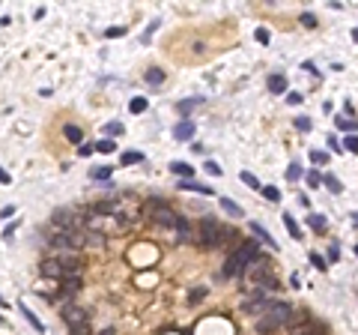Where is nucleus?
Instances as JSON below:
<instances>
[{
  "mask_svg": "<svg viewBox=\"0 0 358 335\" xmlns=\"http://www.w3.org/2000/svg\"><path fill=\"white\" fill-rule=\"evenodd\" d=\"M323 183L328 186V189H331V192H341V183H338V180H334L331 174H325V176H323Z\"/></svg>",
  "mask_w": 358,
  "mask_h": 335,
  "instance_id": "nucleus-31",
  "label": "nucleus"
},
{
  "mask_svg": "<svg viewBox=\"0 0 358 335\" xmlns=\"http://www.w3.org/2000/svg\"><path fill=\"white\" fill-rule=\"evenodd\" d=\"M176 230H179L182 237H188V222L182 219V215H176Z\"/></svg>",
  "mask_w": 358,
  "mask_h": 335,
  "instance_id": "nucleus-34",
  "label": "nucleus"
},
{
  "mask_svg": "<svg viewBox=\"0 0 358 335\" xmlns=\"http://www.w3.org/2000/svg\"><path fill=\"white\" fill-rule=\"evenodd\" d=\"M197 105H203V96H194V99H182L179 102V114H191Z\"/></svg>",
  "mask_w": 358,
  "mask_h": 335,
  "instance_id": "nucleus-15",
  "label": "nucleus"
},
{
  "mask_svg": "<svg viewBox=\"0 0 358 335\" xmlns=\"http://www.w3.org/2000/svg\"><path fill=\"white\" fill-rule=\"evenodd\" d=\"M352 39H355V42H358V30H352Z\"/></svg>",
  "mask_w": 358,
  "mask_h": 335,
  "instance_id": "nucleus-50",
  "label": "nucleus"
},
{
  "mask_svg": "<svg viewBox=\"0 0 358 335\" xmlns=\"http://www.w3.org/2000/svg\"><path fill=\"white\" fill-rule=\"evenodd\" d=\"M290 284H292V287H299V284H302V279H299V272H292V275H290Z\"/></svg>",
  "mask_w": 358,
  "mask_h": 335,
  "instance_id": "nucleus-47",
  "label": "nucleus"
},
{
  "mask_svg": "<svg viewBox=\"0 0 358 335\" xmlns=\"http://www.w3.org/2000/svg\"><path fill=\"white\" fill-rule=\"evenodd\" d=\"M63 318H66V323L72 326V329L87 323V314L81 311V308H75V305H66V308H63Z\"/></svg>",
  "mask_w": 358,
  "mask_h": 335,
  "instance_id": "nucleus-5",
  "label": "nucleus"
},
{
  "mask_svg": "<svg viewBox=\"0 0 358 335\" xmlns=\"http://www.w3.org/2000/svg\"><path fill=\"white\" fill-rule=\"evenodd\" d=\"M0 302H3V300H0Z\"/></svg>",
  "mask_w": 358,
  "mask_h": 335,
  "instance_id": "nucleus-52",
  "label": "nucleus"
},
{
  "mask_svg": "<svg viewBox=\"0 0 358 335\" xmlns=\"http://www.w3.org/2000/svg\"><path fill=\"white\" fill-rule=\"evenodd\" d=\"M221 210L227 212V215H233V219H242V215H245L242 207H239L236 201H230V198H221Z\"/></svg>",
  "mask_w": 358,
  "mask_h": 335,
  "instance_id": "nucleus-11",
  "label": "nucleus"
},
{
  "mask_svg": "<svg viewBox=\"0 0 358 335\" xmlns=\"http://www.w3.org/2000/svg\"><path fill=\"white\" fill-rule=\"evenodd\" d=\"M93 150H96V147H90V144H81V147H78V153H81V156H90Z\"/></svg>",
  "mask_w": 358,
  "mask_h": 335,
  "instance_id": "nucleus-44",
  "label": "nucleus"
},
{
  "mask_svg": "<svg viewBox=\"0 0 358 335\" xmlns=\"http://www.w3.org/2000/svg\"><path fill=\"white\" fill-rule=\"evenodd\" d=\"M281 326H284V323H281V320H275L272 314H269V318H263L260 323H257V332L266 335V332H275V329H281Z\"/></svg>",
  "mask_w": 358,
  "mask_h": 335,
  "instance_id": "nucleus-9",
  "label": "nucleus"
},
{
  "mask_svg": "<svg viewBox=\"0 0 358 335\" xmlns=\"http://www.w3.org/2000/svg\"><path fill=\"white\" fill-rule=\"evenodd\" d=\"M292 335H325V326L323 323H317V320H310V323H305V326H299Z\"/></svg>",
  "mask_w": 358,
  "mask_h": 335,
  "instance_id": "nucleus-10",
  "label": "nucleus"
},
{
  "mask_svg": "<svg viewBox=\"0 0 358 335\" xmlns=\"http://www.w3.org/2000/svg\"><path fill=\"white\" fill-rule=\"evenodd\" d=\"M102 335H114V329H104V332Z\"/></svg>",
  "mask_w": 358,
  "mask_h": 335,
  "instance_id": "nucleus-49",
  "label": "nucleus"
},
{
  "mask_svg": "<svg viewBox=\"0 0 358 335\" xmlns=\"http://www.w3.org/2000/svg\"><path fill=\"white\" fill-rule=\"evenodd\" d=\"M173 138H176V141H191V138H194V123H191V120L176 123V129H173Z\"/></svg>",
  "mask_w": 358,
  "mask_h": 335,
  "instance_id": "nucleus-6",
  "label": "nucleus"
},
{
  "mask_svg": "<svg viewBox=\"0 0 358 335\" xmlns=\"http://www.w3.org/2000/svg\"><path fill=\"white\" fill-rule=\"evenodd\" d=\"M299 176H302V168H299V165H296V162H292L290 168H287V180H292V183H296V180H299Z\"/></svg>",
  "mask_w": 358,
  "mask_h": 335,
  "instance_id": "nucleus-30",
  "label": "nucleus"
},
{
  "mask_svg": "<svg viewBox=\"0 0 358 335\" xmlns=\"http://www.w3.org/2000/svg\"><path fill=\"white\" fill-rule=\"evenodd\" d=\"M63 132H66V138H69V141H75V144H81V138H84V135H81V129H78V126H66V129H63Z\"/></svg>",
  "mask_w": 358,
  "mask_h": 335,
  "instance_id": "nucleus-23",
  "label": "nucleus"
},
{
  "mask_svg": "<svg viewBox=\"0 0 358 335\" xmlns=\"http://www.w3.org/2000/svg\"><path fill=\"white\" fill-rule=\"evenodd\" d=\"M352 219H355V225H358V212H352Z\"/></svg>",
  "mask_w": 358,
  "mask_h": 335,
  "instance_id": "nucleus-51",
  "label": "nucleus"
},
{
  "mask_svg": "<svg viewBox=\"0 0 358 335\" xmlns=\"http://www.w3.org/2000/svg\"><path fill=\"white\" fill-rule=\"evenodd\" d=\"M310 264L317 266V269H325V261L320 258V254H310Z\"/></svg>",
  "mask_w": 358,
  "mask_h": 335,
  "instance_id": "nucleus-41",
  "label": "nucleus"
},
{
  "mask_svg": "<svg viewBox=\"0 0 358 335\" xmlns=\"http://www.w3.org/2000/svg\"><path fill=\"white\" fill-rule=\"evenodd\" d=\"M257 251H260V246H257L254 240L242 243V246L227 258V264H224V275H227V279H233V275H239V272H245V269L251 266V258H257Z\"/></svg>",
  "mask_w": 358,
  "mask_h": 335,
  "instance_id": "nucleus-1",
  "label": "nucleus"
},
{
  "mask_svg": "<svg viewBox=\"0 0 358 335\" xmlns=\"http://www.w3.org/2000/svg\"><path fill=\"white\" fill-rule=\"evenodd\" d=\"M0 183H9V174H6L3 168H0Z\"/></svg>",
  "mask_w": 358,
  "mask_h": 335,
  "instance_id": "nucleus-48",
  "label": "nucleus"
},
{
  "mask_svg": "<svg viewBox=\"0 0 358 335\" xmlns=\"http://www.w3.org/2000/svg\"><path fill=\"white\" fill-rule=\"evenodd\" d=\"M260 192H263V198H266V201H275V204L281 201V192H278L275 186H266V189H260Z\"/></svg>",
  "mask_w": 358,
  "mask_h": 335,
  "instance_id": "nucleus-26",
  "label": "nucleus"
},
{
  "mask_svg": "<svg viewBox=\"0 0 358 335\" xmlns=\"http://www.w3.org/2000/svg\"><path fill=\"white\" fill-rule=\"evenodd\" d=\"M292 326V332L299 329V326H305V323H310V314H307L305 308H292V314H290V320H287Z\"/></svg>",
  "mask_w": 358,
  "mask_h": 335,
  "instance_id": "nucleus-8",
  "label": "nucleus"
},
{
  "mask_svg": "<svg viewBox=\"0 0 358 335\" xmlns=\"http://www.w3.org/2000/svg\"><path fill=\"white\" fill-rule=\"evenodd\" d=\"M242 183H245V186H251V189H260L257 176H254V174H248V171H242Z\"/></svg>",
  "mask_w": 358,
  "mask_h": 335,
  "instance_id": "nucleus-29",
  "label": "nucleus"
},
{
  "mask_svg": "<svg viewBox=\"0 0 358 335\" xmlns=\"http://www.w3.org/2000/svg\"><path fill=\"white\" fill-rule=\"evenodd\" d=\"M338 126H341V129H349V132H352V129H358L355 120H346V117H341V120H338Z\"/></svg>",
  "mask_w": 358,
  "mask_h": 335,
  "instance_id": "nucleus-37",
  "label": "nucleus"
},
{
  "mask_svg": "<svg viewBox=\"0 0 358 335\" xmlns=\"http://www.w3.org/2000/svg\"><path fill=\"white\" fill-rule=\"evenodd\" d=\"M0 215H3V219H12V215H15V207H3V212H0Z\"/></svg>",
  "mask_w": 358,
  "mask_h": 335,
  "instance_id": "nucleus-46",
  "label": "nucleus"
},
{
  "mask_svg": "<svg viewBox=\"0 0 358 335\" xmlns=\"http://www.w3.org/2000/svg\"><path fill=\"white\" fill-rule=\"evenodd\" d=\"M146 84H153V87H158V84H164V69H158V66H153V69L146 72Z\"/></svg>",
  "mask_w": 358,
  "mask_h": 335,
  "instance_id": "nucleus-16",
  "label": "nucleus"
},
{
  "mask_svg": "<svg viewBox=\"0 0 358 335\" xmlns=\"http://www.w3.org/2000/svg\"><path fill=\"white\" fill-rule=\"evenodd\" d=\"M302 99H305V96H302V93H290V96H287V102H290V105H299V102H302Z\"/></svg>",
  "mask_w": 358,
  "mask_h": 335,
  "instance_id": "nucleus-42",
  "label": "nucleus"
},
{
  "mask_svg": "<svg viewBox=\"0 0 358 335\" xmlns=\"http://www.w3.org/2000/svg\"><path fill=\"white\" fill-rule=\"evenodd\" d=\"M0 320H3V318H0Z\"/></svg>",
  "mask_w": 358,
  "mask_h": 335,
  "instance_id": "nucleus-53",
  "label": "nucleus"
},
{
  "mask_svg": "<svg viewBox=\"0 0 358 335\" xmlns=\"http://www.w3.org/2000/svg\"><path fill=\"white\" fill-rule=\"evenodd\" d=\"M251 230H254V233L260 237V240H263V243H269V246H275V251H278V243L272 240V233H269V230L263 228V225H257V222H254V225H251Z\"/></svg>",
  "mask_w": 358,
  "mask_h": 335,
  "instance_id": "nucleus-17",
  "label": "nucleus"
},
{
  "mask_svg": "<svg viewBox=\"0 0 358 335\" xmlns=\"http://www.w3.org/2000/svg\"><path fill=\"white\" fill-rule=\"evenodd\" d=\"M257 42H263V45H266V42H269V33H266V30H257Z\"/></svg>",
  "mask_w": 358,
  "mask_h": 335,
  "instance_id": "nucleus-45",
  "label": "nucleus"
},
{
  "mask_svg": "<svg viewBox=\"0 0 358 335\" xmlns=\"http://www.w3.org/2000/svg\"><path fill=\"white\" fill-rule=\"evenodd\" d=\"M227 237L233 240V233H230L227 228H221V225H218L215 219H203V222H200V240H203V246H206V248L221 246Z\"/></svg>",
  "mask_w": 358,
  "mask_h": 335,
  "instance_id": "nucleus-2",
  "label": "nucleus"
},
{
  "mask_svg": "<svg viewBox=\"0 0 358 335\" xmlns=\"http://www.w3.org/2000/svg\"><path fill=\"white\" fill-rule=\"evenodd\" d=\"M72 335H90V326H87V323H84V326H75Z\"/></svg>",
  "mask_w": 358,
  "mask_h": 335,
  "instance_id": "nucleus-43",
  "label": "nucleus"
},
{
  "mask_svg": "<svg viewBox=\"0 0 358 335\" xmlns=\"http://www.w3.org/2000/svg\"><path fill=\"white\" fill-rule=\"evenodd\" d=\"M307 183H310V186H320V183H323V176L317 174V171H310V174H307Z\"/></svg>",
  "mask_w": 358,
  "mask_h": 335,
  "instance_id": "nucleus-40",
  "label": "nucleus"
},
{
  "mask_svg": "<svg viewBox=\"0 0 358 335\" xmlns=\"http://www.w3.org/2000/svg\"><path fill=\"white\" fill-rule=\"evenodd\" d=\"M122 33H125L122 27H111V30H104V36H108V39H117V36H122Z\"/></svg>",
  "mask_w": 358,
  "mask_h": 335,
  "instance_id": "nucleus-39",
  "label": "nucleus"
},
{
  "mask_svg": "<svg viewBox=\"0 0 358 335\" xmlns=\"http://www.w3.org/2000/svg\"><path fill=\"white\" fill-rule=\"evenodd\" d=\"M296 129H299V132H307V129H310V117H299V120H296Z\"/></svg>",
  "mask_w": 358,
  "mask_h": 335,
  "instance_id": "nucleus-35",
  "label": "nucleus"
},
{
  "mask_svg": "<svg viewBox=\"0 0 358 335\" xmlns=\"http://www.w3.org/2000/svg\"><path fill=\"white\" fill-rule=\"evenodd\" d=\"M284 225H287V230H290L292 240H302V230H299V225H296V219H292V215H284Z\"/></svg>",
  "mask_w": 358,
  "mask_h": 335,
  "instance_id": "nucleus-19",
  "label": "nucleus"
},
{
  "mask_svg": "<svg viewBox=\"0 0 358 335\" xmlns=\"http://www.w3.org/2000/svg\"><path fill=\"white\" fill-rule=\"evenodd\" d=\"M150 212H153V219L158 225H173L176 228V219H173V212L161 204V201H150Z\"/></svg>",
  "mask_w": 358,
  "mask_h": 335,
  "instance_id": "nucleus-4",
  "label": "nucleus"
},
{
  "mask_svg": "<svg viewBox=\"0 0 358 335\" xmlns=\"http://www.w3.org/2000/svg\"><path fill=\"white\" fill-rule=\"evenodd\" d=\"M90 176H93V180H108V176H111V168H93Z\"/></svg>",
  "mask_w": 358,
  "mask_h": 335,
  "instance_id": "nucleus-28",
  "label": "nucleus"
},
{
  "mask_svg": "<svg viewBox=\"0 0 358 335\" xmlns=\"http://www.w3.org/2000/svg\"><path fill=\"white\" fill-rule=\"evenodd\" d=\"M96 150H99V153H114L117 144L111 141V138H102V141H96Z\"/></svg>",
  "mask_w": 358,
  "mask_h": 335,
  "instance_id": "nucleus-22",
  "label": "nucleus"
},
{
  "mask_svg": "<svg viewBox=\"0 0 358 335\" xmlns=\"http://www.w3.org/2000/svg\"><path fill=\"white\" fill-rule=\"evenodd\" d=\"M302 24H305V27H317V15L305 12V15H302Z\"/></svg>",
  "mask_w": 358,
  "mask_h": 335,
  "instance_id": "nucleus-38",
  "label": "nucleus"
},
{
  "mask_svg": "<svg viewBox=\"0 0 358 335\" xmlns=\"http://www.w3.org/2000/svg\"><path fill=\"white\" fill-rule=\"evenodd\" d=\"M179 189H185V192H197V194H215L209 186H197V183H191V180H182V183H179Z\"/></svg>",
  "mask_w": 358,
  "mask_h": 335,
  "instance_id": "nucleus-14",
  "label": "nucleus"
},
{
  "mask_svg": "<svg viewBox=\"0 0 358 335\" xmlns=\"http://www.w3.org/2000/svg\"><path fill=\"white\" fill-rule=\"evenodd\" d=\"M307 222H310V228H313V230H320V233H323V230L328 228V222H325V215H310Z\"/></svg>",
  "mask_w": 358,
  "mask_h": 335,
  "instance_id": "nucleus-20",
  "label": "nucleus"
},
{
  "mask_svg": "<svg viewBox=\"0 0 358 335\" xmlns=\"http://www.w3.org/2000/svg\"><path fill=\"white\" fill-rule=\"evenodd\" d=\"M203 168H206V171H209V174H212V176H218V174H221V165H218V162H212V159L206 162Z\"/></svg>",
  "mask_w": 358,
  "mask_h": 335,
  "instance_id": "nucleus-33",
  "label": "nucleus"
},
{
  "mask_svg": "<svg viewBox=\"0 0 358 335\" xmlns=\"http://www.w3.org/2000/svg\"><path fill=\"white\" fill-rule=\"evenodd\" d=\"M129 111H132V114H143V111H146V99H140V96L132 99V102H129Z\"/></svg>",
  "mask_w": 358,
  "mask_h": 335,
  "instance_id": "nucleus-21",
  "label": "nucleus"
},
{
  "mask_svg": "<svg viewBox=\"0 0 358 335\" xmlns=\"http://www.w3.org/2000/svg\"><path fill=\"white\" fill-rule=\"evenodd\" d=\"M60 287H63V293H78L81 290V279L78 275H69V279L60 282Z\"/></svg>",
  "mask_w": 358,
  "mask_h": 335,
  "instance_id": "nucleus-13",
  "label": "nucleus"
},
{
  "mask_svg": "<svg viewBox=\"0 0 358 335\" xmlns=\"http://www.w3.org/2000/svg\"><path fill=\"white\" fill-rule=\"evenodd\" d=\"M54 225L63 230V233H72V237H78V228H81V219H75L69 210H57L54 212Z\"/></svg>",
  "mask_w": 358,
  "mask_h": 335,
  "instance_id": "nucleus-3",
  "label": "nucleus"
},
{
  "mask_svg": "<svg viewBox=\"0 0 358 335\" xmlns=\"http://www.w3.org/2000/svg\"><path fill=\"white\" fill-rule=\"evenodd\" d=\"M135 162H143V153H135V150L122 153V165H135Z\"/></svg>",
  "mask_w": 358,
  "mask_h": 335,
  "instance_id": "nucleus-25",
  "label": "nucleus"
},
{
  "mask_svg": "<svg viewBox=\"0 0 358 335\" xmlns=\"http://www.w3.org/2000/svg\"><path fill=\"white\" fill-rule=\"evenodd\" d=\"M343 144H346V150H349V153H358V138H355V135H349Z\"/></svg>",
  "mask_w": 358,
  "mask_h": 335,
  "instance_id": "nucleus-36",
  "label": "nucleus"
},
{
  "mask_svg": "<svg viewBox=\"0 0 358 335\" xmlns=\"http://www.w3.org/2000/svg\"><path fill=\"white\" fill-rule=\"evenodd\" d=\"M269 90H272V93H284V90H287V78H284V75H272V78H269Z\"/></svg>",
  "mask_w": 358,
  "mask_h": 335,
  "instance_id": "nucleus-18",
  "label": "nucleus"
},
{
  "mask_svg": "<svg viewBox=\"0 0 358 335\" xmlns=\"http://www.w3.org/2000/svg\"><path fill=\"white\" fill-rule=\"evenodd\" d=\"M171 171L176 176H185V180H191V174H194V168L188 162H171Z\"/></svg>",
  "mask_w": 358,
  "mask_h": 335,
  "instance_id": "nucleus-12",
  "label": "nucleus"
},
{
  "mask_svg": "<svg viewBox=\"0 0 358 335\" xmlns=\"http://www.w3.org/2000/svg\"><path fill=\"white\" fill-rule=\"evenodd\" d=\"M18 311H21V314L27 318V323L33 326L36 332H39V335H45V323H42V320L36 318V314H33V311H30V308H27V305H24V302H18Z\"/></svg>",
  "mask_w": 358,
  "mask_h": 335,
  "instance_id": "nucleus-7",
  "label": "nucleus"
},
{
  "mask_svg": "<svg viewBox=\"0 0 358 335\" xmlns=\"http://www.w3.org/2000/svg\"><path fill=\"white\" fill-rule=\"evenodd\" d=\"M310 159L317 162V165H325V162H328V153H323V150H313V153H310Z\"/></svg>",
  "mask_w": 358,
  "mask_h": 335,
  "instance_id": "nucleus-32",
  "label": "nucleus"
},
{
  "mask_svg": "<svg viewBox=\"0 0 358 335\" xmlns=\"http://www.w3.org/2000/svg\"><path fill=\"white\" fill-rule=\"evenodd\" d=\"M104 135H108V138H117V135H122V126H119V123H108V126H104Z\"/></svg>",
  "mask_w": 358,
  "mask_h": 335,
  "instance_id": "nucleus-27",
  "label": "nucleus"
},
{
  "mask_svg": "<svg viewBox=\"0 0 358 335\" xmlns=\"http://www.w3.org/2000/svg\"><path fill=\"white\" fill-rule=\"evenodd\" d=\"M200 300H206V287H194V290L188 293V302H191V305H197Z\"/></svg>",
  "mask_w": 358,
  "mask_h": 335,
  "instance_id": "nucleus-24",
  "label": "nucleus"
}]
</instances>
